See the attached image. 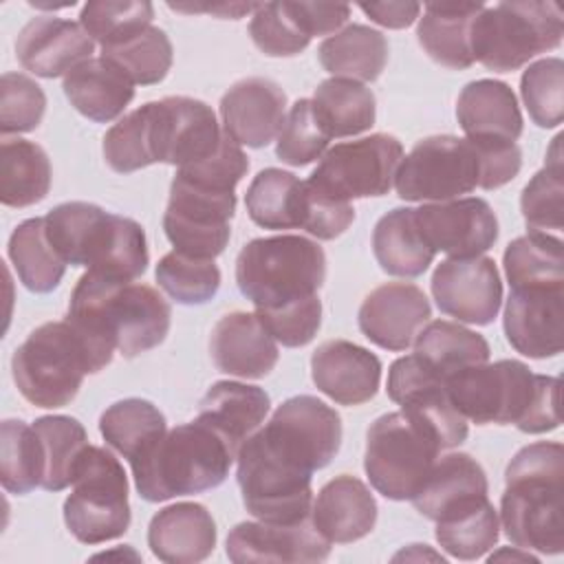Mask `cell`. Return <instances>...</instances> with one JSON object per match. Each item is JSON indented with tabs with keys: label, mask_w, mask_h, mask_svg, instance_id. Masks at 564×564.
<instances>
[{
	"label": "cell",
	"mask_w": 564,
	"mask_h": 564,
	"mask_svg": "<svg viewBox=\"0 0 564 564\" xmlns=\"http://www.w3.org/2000/svg\"><path fill=\"white\" fill-rule=\"evenodd\" d=\"M9 260L20 282L33 293H51L64 278L66 262L46 236L44 218L22 220L9 238Z\"/></svg>",
	"instance_id": "cell-41"
},
{
	"label": "cell",
	"mask_w": 564,
	"mask_h": 564,
	"mask_svg": "<svg viewBox=\"0 0 564 564\" xmlns=\"http://www.w3.org/2000/svg\"><path fill=\"white\" fill-rule=\"evenodd\" d=\"M456 119L467 139L513 141L522 134L516 93L498 79L469 82L456 99Z\"/></svg>",
	"instance_id": "cell-30"
},
{
	"label": "cell",
	"mask_w": 564,
	"mask_h": 564,
	"mask_svg": "<svg viewBox=\"0 0 564 564\" xmlns=\"http://www.w3.org/2000/svg\"><path fill=\"white\" fill-rule=\"evenodd\" d=\"M159 286L178 304H205L220 289V269L214 260L192 258L181 251L165 253L156 264Z\"/></svg>",
	"instance_id": "cell-48"
},
{
	"label": "cell",
	"mask_w": 564,
	"mask_h": 564,
	"mask_svg": "<svg viewBox=\"0 0 564 564\" xmlns=\"http://www.w3.org/2000/svg\"><path fill=\"white\" fill-rule=\"evenodd\" d=\"M148 546L165 564H196L216 546V522L200 502L163 507L148 527Z\"/></svg>",
	"instance_id": "cell-28"
},
{
	"label": "cell",
	"mask_w": 564,
	"mask_h": 564,
	"mask_svg": "<svg viewBox=\"0 0 564 564\" xmlns=\"http://www.w3.org/2000/svg\"><path fill=\"white\" fill-rule=\"evenodd\" d=\"M216 368L231 377L260 379L278 364V344L256 313L234 311L223 315L209 337Z\"/></svg>",
	"instance_id": "cell-26"
},
{
	"label": "cell",
	"mask_w": 564,
	"mask_h": 564,
	"mask_svg": "<svg viewBox=\"0 0 564 564\" xmlns=\"http://www.w3.org/2000/svg\"><path fill=\"white\" fill-rule=\"evenodd\" d=\"M236 187L176 170L163 214V231L174 251L214 260L229 242Z\"/></svg>",
	"instance_id": "cell-11"
},
{
	"label": "cell",
	"mask_w": 564,
	"mask_h": 564,
	"mask_svg": "<svg viewBox=\"0 0 564 564\" xmlns=\"http://www.w3.org/2000/svg\"><path fill=\"white\" fill-rule=\"evenodd\" d=\"M311 522L330 544H350L375 529L377 500L359 478L341 474L319 489Z\"/></svg>",
	"instance_id": "cell-29"
},
{
	"label": "cell",
	"mask_w": 564,
	"mask_h": 564,
	"mask_svg": "<svg viewBox=\"0 0 564 564\" xmlns=\"http://www.w3.org/2000/svg\"><path fill=\"white\" fill-rule=\"evenodd\" d=\"M0 482L9 494H29L42 482V452L33 425L7 419L0 425Z\"/></svg>",
	"instance_id": "cell-46"
},
{
	"label": "cell",
	"mask_w": 564,
	"mask_h": 564,
	"mask_svg": "<svg viewBox=\"0 0 564 564\" xmlns=\"http://www.w3.org/2000/svg\"><path fill=\"white\" fill-rule=\"evenodd\" d=\"M511 289L564 286V242L544 231H529L511 240L502 256Z\"/></svg>",
	"instance_id": "cell-43"
},
{
	"label": "cell",
	"mask_w": 564,
	"mask_h": 564,
	"mask_svg": "<svg viewBox=\"0 0 564 564\" xmlns=\"http://www.w3.org/2000/svg\"><path fill=\"white\" fill-rule=\"evenodd\" d=\"M249 35L253 44L271 57L297 55L311 42V35L300 24L289 0L258 4L249 22Z\"/></svg>",
	"instance_id": "cell-52"
},
{
	"label": "cell",
	"mask_w": 564,
	"mask_h": 564,
	"mask_svg": "<svg viewBox=\"0 0 564 564\" xmlns=\"http://www.w3.org/2000/svg\"><path fill=\"white\" fill-rule=\"evenodd\" d=\"M560 423V377L540 375L533 405L518 430L524 434H544L557 430Z\"/></svg>",
	"instance_id": "cell-56"
},
{
	"label": "cell",
	"mask_w": 564,
	"mask_h": 564,
	"mask_svg": "<svg viewBox=\"0 0 564 564\" xmlns=\"http://www.w3.org/2000/svg\"><path fill=\"white\" fill-rule=\"evenodd\" d=\"M372 251L379 267L399 278H419L434 260V251L414 223V207H394L377 220Z\"/></svg>",
	"instance_id": "cell-35"
},
{
	"label": "cell",
	"mask_w": 564,
	"mask_h": 564,
	"mask_svg": "<svg viewBox=\"0 0 564 564\" xmlns=\"http://www.w3.org/2000/svg\"><path fill=\"white\" fill-rule=\"evenodd\" d=\"M482 185V161L471 139L434 134L414 143L401 161L394 187L410 203H443Z\"/></svg>",
	"instance_id": "cell-12"
},
{
	"label": "cell",
	"mask_w": 564,
	"mask_h": 564,
	"mask_svg": "<svg viewBox=\"0 0 564 564\" xmlns=\"http://www.w3.org/2000/svg\"><path fill=\"white\" fill-rule=\"evenodd\" d=\"M520 95L529 117L540 128H557L564 119V62L544 57L520 77Z\"/></svg>",
	"instance_id": "cell-51"
},
{
	"label": "cell",
	"mask_w": 564,
	"mask_h": 564,
	"mask_svg": "<svg viewBox=\"0 0 564 564\" xmlns=\"http://www.w3.org/2000/svg\"><path fill=\"white\" fill-rule=\"evenodd\" d=\"M324 280V249L304 236L253 238L236 258V284L256 308H275L317 295Z\"/></svg>",
	"instance_id": "cell-5"
},
{
	"label": "cell",
	"mask_w": 564,
	"mask_h": 564,
	"mask_svg": "<svg viewBox=\"0 0 564 564\" xmlns=\"http://www.w3.org/2000/svg\"><path fill=\"white\" fill-rule=\"evenodd\" d=\"M150 163L187 165L209 156L225 132L212 106L194 97H163L139 108Z\"/></svg>",
	"instance_id": "cell-15"
},
{
	"label": "cell",
	"mask_w": 564,
	"mask_h": 564,
	"mask_svg": "<svg viewBox=\"0 0 564 564\" xmlns=\"http://www.w3.org/2000/svg\"><path fill=\"white\" fill-rule=\"evenodd\" d=\"M236 458L242 505L253 518L273 524H295L311 518L313 471L273 449L260 430L240 445Z\"/></svg>",
	"instance_id": "cell-8"
},
{
	"label": "cell",
	"mask_w": 564,
	"mask_h": 564,
	"mask_svg": "<svg viewBox=\"0 0 564 564\" xmlns=\"http://www.w3.org/2000/svg\"><path fill=\"white\" fill-rule=\"evenodd\" d=\"M93 51L95 42L79 22L55 15L29 20L15 40L22 68L46 79L70 73L77 64L90 59Z\"/></svg>",
	"instance_id": "cell-24"
},
{
	"label": "cell",
	"mask_w": 564,
	"mask_h": 564,
	"mask_svg": "<svg viewBox=\"0 0 564 564\" xmlns=\"http://www.w3.org/2000/svg\"><path fill=\"white\" fill-rule=\"evenodd\" d=\"M260 434L295 465L317 471L339 452L341 416L322 399L297 394L278 405Z\"/></svg>",
	"instance_id": "cell-16"
},
{
	"label": "cell",
	"mask_w": 564,
	"mask_h": 564,
	"mask_svg": "<svg viewBox=\"0 0 564 564\" xmlns=\"http://www.w3.org/2000/svg\"><path fill=\"white\" fill-rule=\"evenodd\" d=\"M256 315L275 341L286 348H300L306 346L319 330L322 302L317 295H311L275 308H256Z\"/></svg>",
	"instance_id": "cell-54"
},
{
	"label": "cell",
	"mask_w": 564,
	"mask_h": 564,
	"mask_svg": "<svg viewBox=\"0 0 564 564\" xmlns=\"http://www.w3.org/2000/svg\"><path fill=\"white\" fill-rule=\"evenodd\" d=\"M313 383L339 405H361L375 399L381 361L375 352L348 339H328L311 357Z\"/></svg>",
	"instance_id": "cell-25"
},
{
	"label": "cell",
	"mask_w": 564,
	"mask_h": 564,
	"mask_svg": "<svg viewBox=\"0 0 564 564\" xmlns=\"http://www.w3.org/2000/svg\"><path fill=\"white\" fill-rule=\"evenodd\" d=\"M319 64L333 77L375 82L388 64V40L366 24H348L317 48Z\"/></svg>",
	"instance_id": "cell-36"
},
{
	"label": "cell",
	"mask_w": 564,
	"mask_h": 564,
	"mask_svg": "<svg viewBox=\"0 0 564 564\" xmlns=\"http://www.w3.org/2000/svg\"><path fill=\"white\" fill-rule=\"evenodd\" d=\"M51 189V161L42 145L26 139H4L0 145V200L7 207H29Z\"/></svg>",
	"instance_id": "cell-38"
},
{
	"label": "cell",
	"mask_w": 564,
	"mask_h": 564,
	"mask_svg": "<svg viewBox=\"0 0 564 564\" xmlns=\"http://www.w3.org/2000/svg\"><path fill=\"white\" fill-rule=\"evenodd\" d=\"M414 223L427 247L449 258L482 256L498 240V218L491 205L476 196L425 203L414 209Z\"/></svg>",
	"instance_id": "cell-18"
},
{
	"label": "cell",
	"mask_w": 564,
	"mask_h": 564,
	"mask_svg": "<svg viewBox=\"0 0 564 564\" xmlns=\"http://www.w3.org/2000/svg\"><path fill=\"white\" fill-rule=\"evenodd\" d=\"M46 236L62 260L70 267L132 282L150 262L143 227L95 203L70 200L53 207L46 216Z\"/></svg>",
	"instance_id": "cell-3"
},
{
	"label": "cell",
	"mask_w": 564,
	"mask_h": 564,
	"mask_svg": "<svg viewBox=\"0 0 564 564\" xmlns=\"http://www.w3.org/2000/svg\"><path fill=\"white\" fill-rule=\"evenodd\" d=\"M500 557H511V560H522V562H538V557H533L529 551H524V553H509V551H500V553L489 555V562L500 560Z\"/></svg>",
	"instance_id": "cell-60"
},
{
	"label": "cell",
	"mask_w": 564,
	"mask_h": 564,
	"mask_svg": "<svg viewBox=\"0 0 564 564\" xmlns=\"http://www.w3.org/2000/svg\"><path fill=\"white\" fill-rule=\"evenodd\" d=\"M441 452L427 427L403 410L388 412L368 427L364 469L383 498L412 500Z\"/></svg>",
	"instance_id": "cell-10"
},
{
	"label": "cell",
	"mask_w": 564,
	"mask_h": 564,
	"mask_svg": "<svg viewBox=\"0 0 564 564\" xmlns=\"http://www.w3.org/2000/svg\"><path fill=\"white\" fill-rule=\"evenodd\" d=\"M236 452L198 419L176 425L130 460L134 487L148 502L209 491L225 482Z\"/></svg>",
	"instance_id": "cell-4"
},
{
	"label": "cell",
	"mask_w": 564,
	"mask_h": 564,
	"mask_svg": "<svg viewBox=\"0 0 564 564\" xmlns=\"http://www.w3.org/2000/svg\"><path fill=\"white\" fill-rule=\"evenodd\" d=\"M359 9L377 24L386 29H405L414 24L421 13L419 2H361Z\"/></svg>",
	"instance_id": "cell-58"
},
{
	"label": "cell",
	"mask_w": 564,
	"mask_h": 564,
	"mask_svg": "<svg viewBox=\"0 0 564 564\" xmlns=\"http://www.w3.org/2000/svg\"><path fill=\"white\" fill-rule=\"evenodd\" d=\"M562 134H557L549 150L546 165L533 174L520 196V209L531 231L564 227V170H562Z\"/></svg>",
	"instance_id": "cell-45"
},
{
	"label": "cell",
	"mask_w": 564,
	"mask_h": 564,
	"mask_svg": "<svg viewBox=\"0 0 564 564\" xmlns=\"http://www.w3.org/2000/svg\"><path fill=\"white\" fill-rule=\"evenodd\" d=\"M386 390L408 416L434 434L443 452L467 438V419L449 401L445 383L414 352L392 361Z\"/></svg>",
	"instance_id": "cell-17"
},
{
	"label": "cell",
	"mask_w": 564,
	"mask_h": 564,
	"mask_svg": "<svg viewBox=\"0 0 564 564\" xmlns=\"http://www.w3.org/2000/svg\"><path fill=\"white\" fill-rule=\"evenodd\" d=\"M291 7L311 37L335 33L350 18V7L337 2H291Z\"/></svg>",
	"instance_id": "cell-57"
},
{
	"label": "cell",
	"mask_w": 564,
	"mask_h": 564,
	"mask_svg": "<svg viewBox=\"0 0 564 564\" xmlns=\"http://www.w3.org/2000/svg\"><path fill=\"white\" fill-rule=\"evenodd\" d=\"M330 134L315 115L313 101L302 97L297 99L284 117V123L278 132L275 156L293 167L308 165L324 156Z\"/></svg>",
	"instance_id": "cell-50"
},
{
	"label": "cell",
	"mask_w": 564,
	"mask_h": 564,
	"mask_svg": "<svg viewBox=\"0 0 564 564\" xmlns=\"http://www.w3.org/2000/svg\"><path fill=\"white\" fill-rule=\"evenodd\" d=\"M64 95L90 121L117 119L134 97L132 79L106 57H90L64 75Z\"/></svg>",
	"instance_id": "cell-32"
},
{
	"label": "cell",
	"mask_w": 564,
	"mask_h": 564,
	"mask_svg": "<svg viewBox=\"0 0 564 564\" xmlns=\"http://www.w3.org/2000/svg\"><path fill=\"white\" fill-rule=\"evenodd\" d=\"M564 18L555 2L511 0L485 7L471 24V55L494 73H511L562 44Z\"/></svg>",
	"instance_id": "cell-7"
},
{
	"label": "cell",
	"mask_w": 564,
	"mask_h": 564,
	"mask_svg": "<svg viewBox=\"0 0 564 564\" xmlns=\"http://www.w3.org/2000/svg\"><path fill=\"white\" fill-rule=\"evenodd\" d=\"M152 18L154 7L145 0H93L82 7L79 24L104 48L143 31Z\"/></svg>",
	"instance_id": "cell-49"
},
{
	"label": "cell",
	"mask_w": 564,
	"mask_h": 564,
	"mask_svg": "<svg viewBox=\"0 0 564 564\" xmlns=\"http://www.w3.org/2000/svg\"><path fill=\"white\" fill-rule=\"evenodd\" d=\"M487 339L456 322L434 319L421 328L414 339V355L443 383L471 366L489 361Z\"/></svg>",
	"instance_id": "cell-34"
},
{
	"label": "cell",
	"mask_w": 564,
	"mask_h": 564,
	"mask_svg": "<svg viewBox=\"0 0 564 564\" xmlns=\"http://www.w3.org/2000/svg\"><path fill=\"white\" fill-rule=\"evenodd\" d=\"M42 452V482L46 491H62L73 485V476L84 449L90 445L84 425L64 414L40 416L33 423Z\"/></svg>",
	"instance_id": "cell-40"
},
{
	"label": "cell",
	"mask_w": 564,
	"mask_h": 564,
	"mask_svg": "<svg viewBox=\"0 0 564 564\" xmlns=\"http://www.w3.org/2000/svg\"><path fill=\"white\" fill-rule=\"evenodd\" d=\"M540 375L518 359L478 364L452 375L445 390L454 408L476 425L498 423L516 427L527 419Z\"/></svg>",
	"instance_id": "cell-13"
},
{
	"label": "cell",
	"mask_w": 564,
	"mask_h": 564,
	"mask_svg": "<svg viewBox=\"0 0 564 564\" xmlns=\"http://www.w3.org/2000/svg\"><path fill=\"white\" fill-rule=\"evenodd\" d=\"M170 9L174 11H183V13H212V15H220V18H231L238 20L247 13H253L258 9V4L251 2H218V4H170Z\"/></svg>",
	"instance_id": "cell-59"
},
{
	"label": "cell",
	"mask_w": 564,
	"mask_h": 564,
	"mask_svg": "<svg viewBox=\"0 0 564 564\" xmlns=\"http://www.w3.org/2000/svg\"><path fill=\"white\" fill-rule=\"evenodd\" d=\"M482 2H430L423 7L416 37L423 51L441 66L465 70L474 64L471 24Z\"/></svg>",
	"instance_id": "cell-33"
},
{
	"label": "cell",
	"mask_w": 564,
	"mask_h": 564,
	"mask_svg": "<svg viewBox=\"0 0 564 564\" xmlns=\"http://www.w3.org/2000/svg\"><path fill=\"white\" fill-rule=\"evenodd\" d=\"M64 522L84 544L121 538L130 527L128 476L112 452L88 445L73 476V491L64 500Z\"/></svg>",
	"instance_id": "cell-9"
},
{
	"label": "cell",
	"mask_w": 564,
	"mask_h": 564,
	"mask_svg": "<svg viewBox=\"0 0 564 564\" xmlns=\"http://www.w3.org/2000/svg\"><path fill=\"white\" fill-rule=\"evenodd\" d=\"M438 546L456 560H478L491 551L500 535V522L489 500L436 522Z\"/></svg>",
	"instance_id": "cell-47"
},
{
	"label": "cell",
	"mask_w": 564,
	"mask_h": 564,
	"mask_svg": "<svg viewBox=\"0 0 564 564\" xmlns=\"http://www.w3.org/2000/svg\"><path fill=\"white\" fill-rule=\"evenodd\" d=\"M225 134L238 145H269L286 117L284 90L267 77H245L236 82L220 99Z\"/></svg>",
	"instance_id": "cell-23"
},
{
	"label": "cell",
	"mask_w": 564,
	"mask_h": 564,
	"mask_svg": "<svg viewBox=\"0 0 564 564\" xmlns=\"http://www.w3.org/2000/svg\"><path fill=\"white\" fill-rule=\"evenodd\" d=\"M355 220V207L350 203L333 200L317 194L304 183V220L302 229L319 240H333L341 236Z\"/></svg>",
	"instance_id": "cell-55"
},
{
	"label": "cell",
	"mask_w": 564,
	"mask_h": 564,
	"mask_svg": "<svg viewBox=\"0 0 564 564\" xmlns=\"http://www.w3.org/2000/svg\"><path fill=\"white\" fill-rule=\"evenodd\" d=\"M99 432L108 447L132 460L165 432L163 412L148 399L130 397L115 401L99 416Z\"/></svg>",
	"instance_id": "cell-42"
},
{
	"label": "cell",
	"mask_w": 564,
	"mask_h": 564,
	"mask_svg": "<svg viewBox=\"0 0 564 564\" xmlns=\"http://www.w3.org/2000/svg\"><path fill=\"white\" fill-rule=\"evenodd\" d=\"M507 341L524 357L546 359L564 346V286L511 289L505 317Z\"/></svg>",
	"instance_id": "cell-20"
},
{
	"label": "cell",
	"mask_w": 564,
	"mask_h": 564,
	"mask_svg": "<svg viewBox=\"0 0 564 564\" xmlns=\"http://www.w3.org/2000/svg\"><path fill=\"white\" fill-rule=\"evenodd\" d=\"M401 161V141L392 134L375 132L326 150L304 183L317 194L341 203L383 196L394 185Z\"/></svg>",
	"instance_id": "cell-14"
},
{
	"label": "cell",
	"mask_w": 564,
	"mask_h": 564,
	"mask_svg": "<svg viewBox=\"0 0 564 564\" xmlns=\"http://www.w3.org/2000/svg\"><path fill=\"white\" fill-rule=\"evenodd\" d=\"M430 315V300L416 284L386 282L364 297L357 324L375 346L399 352L414 344Z\"/></svg>",
	"instance_id": "cell-21"
},
{
	"label": "cell",
	"mask_w": 564,
	"mask_h": 564,
	"mask_svg": "<svg viewBox=\"0 0 564 564\" xmlns=\"http://www.w3.org/2000/svg\"><path fill=\"white\" fill-rule=\"evenodd\" d=\"M269 408L271 399L260 386L216 381L198 403V421L238 454L240 445L264 423Z\"/></svg>",
	"instance_id": "cell-31"
},
{
	"label": "cell",
	"mask_w": 564,
	"mask_h": 564,
	"mask_svg": "<svg viewBox=\"0 0 564 564\" xmlns=\"http://www.w3.org/2000/svg\"><path fill=\"white\" fill-rule=\"evenodd\" d=\"M487 494V474L480 463L458 452L436 458L427 478L412 496V505L421 516L438 522L489 500Z\"/></svg>",
	"instance_id": "cell-27"
},
{
	"label": "cell",
	"mask_w": 564,
	"mask_h": 564,
	"mask_svg": "<svg viewBox=\"0 0 564 564\" xmlns=\"http://www.w3.org/2000/svg\"><path fill=\"white\" fill-rule=\"evenodd\" d=\"M170 317L172 308L154 286L86 271L70 293L66 322L101 370L115 352L130 359L156 348L167 337Z\"/></svg>",
	"instance_id": "cell-1"
},
{
	"label": "cell",
	"mask_w": 564,
	"mask_h": 564,
	"mask_svg": "<svg viewBox=\"0 0 564 564\" xmlns=\"http://www.w3.org/2000/svg\"><path fill=\"white\" fill-rule=\"evenodd\" d=\"M249 218L262 229H295L304 220V181L280 167L260 170L247 187Z\"/></svg>",
	"instance_id": "cell-37"
},
{
	"label": "cell",
	"mask_w": 564,
	"mask_h": 564,
	"mask_svg": "<svg viewBox=\"0 0 564 564\" xmlns=\"http://www.w3.org/2000/svg\"><path fill=\"white\" fill-rule=\"evenodd\" d=\"M432 295L441 313L476 326L496 319L502 304V280L487 256L447 258L432 275Z\"/></svg>",
	"instance_id": "cell-19"
},
{
	"label": "cell",
	"mask_w": 564,
	"mask_h": 564,
	"mask_svg": "<svg viewBox=\"0 0 564 564\" xmlns=\"http://www.w3.org/2000/svg\"><path fill=\"white\" fill-rule=\"evenodd\" d=\"M46 95L37 82L22 73H4L0 79V132L20 134L40 126Z\"/></svg>",
	"instance_id": "cell-53"
},
{
	"label": "cell",
	"mask_w": 564,
	"mask_h": 564,
	"mask_svg": "<svg viewBox=\"0 0 564 564\" xmlns=\"http://www.w3.org/2000/svg\"><path fill=\"white\" fill-rule=\"evenodd\" d=\"M500 520L516 549L560 555L564 551V447L555 441L524 445L507 465Z\"/></svg>",
	"instance_id": "cell-2"
},
{
	"label": "cell",
	"mask_w": 564,
	"mask_h": 564,
	"mask_svg": "<svg viewBox=\"0 0 564 564\" xmlns=\"http://www.w3.org/2000/svg\"><path fill=\"white\" fill-rule=\"evenodd\" d=\"M101 57L119 66L132 84L152 86L165 79L172 68V42L159 26H145L132 37L101 48Z\"/></svg>",
	"instance_id": "cell-44"
},
{
	"label": "cell",
	"mask_w": 564,
	"mask_h": 564,
	"mask_svg": "<svg viewBox=\"0 0 564 564\" xmlns=\"http://www.w3.org/2000/svg\"><path fill=\"white\" fill-rule=\"evenodd\" d=\"M20 394L35 408L68 405L86 375L99 372L82 335L66 322H46L29 333L11 357Z\"/></svg>",
	"instance_id": "cell-6"
},
{
	"label": "cell",
	"mask_w": 564,
	"mask_h": 564,
	"mask_svg": "<svg viewBox=\"0 0 564 564\" xmlns=\"http://www.w3.org/2000/svg\"><path fill=\"white\" fill-rule=\"evenodd\" d=\"M330 542L313 527L311 518L295 524L238 522L227 535V557L247 562H324Z\"/></svg>",
	"instance_id": "cell-22"
},
{
	"label": "cell",
	"mask_w": 564,
	"mask_h": 564,
	"mask_svg": "<svg viewBox=\"0 0 564 564\" xmlns=\"http://www.w3.org/2000/svg\"><path fill=\"white\" fill-rule=\"evenodd\" d=\"M313 108L326 132L333 137H355L375 126V93L355 79H324L313 95Z\"/></svg>",
	"instance_id": "cell-39"
}]
</instances>
